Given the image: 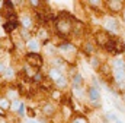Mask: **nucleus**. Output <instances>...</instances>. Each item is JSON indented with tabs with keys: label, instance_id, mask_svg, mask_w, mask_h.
Here are the masks:
<instances>
[{
	"label": "nucleus",
	"instance_id": "nucleus-1",
	"mask_svg": "<svg viewBox=\"0 0 125 123\" xmlns=\"http://www.w3.org/2000/svg\"><path fill=\"white\" fill-rule=\"evenodd\" d=\"M26 59L28 62L31 63L32 66H41L42 64V57L38 54V53H28V56H26Z\"/></svg>",
	"mask_w": 125,
	"mask_h": 123
},
{
	"label": "nucleus",
	"instance_id": "nucleus-2",
	"mask_svg": "<svg viewBox=\"0 0 125 123\" xmlns=\"http://www.w3.org/2000/svg\"><path fill=\"white\" fill-rule=\"evenodd\" d=\"M105 27H106L108 31H112V32H115V31L118 30V24H116L115 19H108L106 24H105Z\"/></svg>",
	"mask_w": 125,
	"mask_h": 123
},
{
	"label": "nucleus",
	"instance_id": "nucleus-3",
	"mask_svg": "<svg viewBox=\"0 0 125 123\" xmlns=\"http://www.w3.org/2000/svg\"><path fill=\"white\" fill-rule=\"evenodd\" d=\"M89 97H90V100H92V101H97V100H99V97H100L99 90H97L96 87H92V88L89 90Z\"/></svg>",
	"mask_w": 125,
	"mask_h": 123
},
{
	"label": "nucleus",
	"instance_id": "nucleus-4",
	"mask_svg": "<svg viewBox=\"0 0 125 123\" xmlns=\"http://www.w3.org/2000/svg\"><path fill=\"white\" fill-rule=\"evenodd\" d=\"M121 7H122V3H121V1H118V0H112V1H109V9H111V10L118 12V10H121Z\"/></svg>",
	"mask_w": 125,
	"mask_h": 123
},
{
	"label": "nucleus",
	"instance_id": "nucleus-5",
	"mask_svg": "<svg viewBox=\"0 0 125 123\" xmlns=\"http://www.w3.org/2000/svg\"><path fill=\"white\" fill-rule=\"evenodd\" d=\"M16 27H18V22H16V21H9V22H6V24L3 25V28H4L6 32H12Z\"/></svg>",
	"mask_w": 125,
	"mask_h": 123
},
{
	"label": "nucleus",
	"instance_id": "nucleus-6",
	"mask_svg": "<svg viewBox=\"0 0 125 123\" xmlns=\"http://www.w3.org/2000/svg\"><path fill=\"white\" fill-rule=\"evenodd\" d=\"M57 28H58V31H64V32H67V31L70 30V24L67 22V19H62V21L58 22Z\"/></svg>",
	"mask_w": 125,
	"mask_h": 123
},
{
	"label": "nucleus",
	"instance_id": "nucleus-7",
	"mask_svg": "<svg viewBox=\"0 0 125 123\" xmlns=\"http://www.w3.org/2000/svg\"><path fill=\"white\" fill-rule=\"evenodd\" d=\"M125 48V44L122 40H115V53H122Z\"/></svg>",
	"mask_w": 125,
	"mask_h": 123
},
{
	"label": "nucleus",
	"instance_id": "nucleus-8",
	"mask_svg": "<svg viewBox=\"0 0 125 123\" xmlns=\"http://www.w3.org/2000/svg\"><path fill=\"white\" fill-rule=\"evenodd\" d=\"M105 48H106L109 53H115V40H109V41L105 44Z\"/></svg>",
	"mask_w": 125,
	"mask_h": 123
},
{
	"label": "nucleus",
	"instance_id": "nucleus-9",
	"mask_svg": "<svg viewBox=\"0 0 125 123\" xmlns=\"http://www.w3.org/2000/svg\"><path fill=\"white\" fill-rule=\"evenodd\" d=\"M115 79L118 82H124L125 81V70H115Z\"/></svg>",
	"mask_w": 125,
	"mask_h": 123
},
{
	"label": "nucleus",
	"instance_id": "nucleus-10",
	"mask_svg": "<svg viewBox=\"0 0 125 123\" xmlns=\"http://www.w3.org/2000/svg\"><path fill=\"white\" fill-rule=\"evenodd\" d=\"M114 66H115V70H124L125 63L122 59H116V60L114 62Z\"/></svg>",
	"mask_w": 125,
	"mask_h": 123
},
{
	"label": "nucleus",
	"instance_id": "nucleus-11",
	"mask_svg": "<svg viewBox=\"0 0 125 123\" xmlns=\"http://www.w3.org/2000/svg\"><path fill=\"white\" fill-rule=\"evenodd\" d=\"M60 76H61V73H60L58 69H51V70H50V78H51L52 81H57Z\"/></svg>",
	"mask_w": 125,
	"mask_h": 123
},
{
	"label": "nucleus",
	"instance_id": "nucleus-12",
	"mask_svg": "<svg viewBox=\"0 0 125 123\" xmlns=\"http://www.w3.org/2000/svg\"><path fill=\"white\" fill-rule=\"evenodd\" d=\"M82 85V76L80 75H74V79H73V87L74 90H79Z\"/></svg>",
	"mask_w": 125,
	"mask_h": 123
},
{
	"label": "nucleus",
	"instance_id": "nucleus-13",
	"mask_svg": "<svg viewBox=\"0 0 125 123\" xmlns=\"http://www.w3.org/2000/svg\"><path fill=\"white\" fill-rule=\"evenodd\" d=\"M28 48L32 50V53H35V51L38 50V43H36V40H29V41H28Z\"/></svg>",
	"mask_w": 125,
	"mask_h": 123
},
{
	"label": "nucleus",
	"instance_id": "nucleus-14",
	"mask_svg": "<svg viewBox=\"0 0 125 123\" xmlns=\"http://www.w3.org/2000/svg\"><path fill=\"white\" fill-rule=\"evenodd\" d=\"M44 113H45L47 116L52 114V113H54V106H51V104H45V106H44Z\"/></svg>",
	"mask_w": 125,
	"mask_h": 123
},
{
	"label": "nucleus",
	"instance_id": "nucleus-15",
	"mask_svg": "<svg viewBox=\"0 0 125 123\" xmlns=\"http://www.w3.org/2000/svg\"><path fill=\"white\" fill-rule=\"evenodd\" d=\"M22 24H23V28H28V27H31V25H32L31 18H28V16H23V18H22Z\"/></svg>",
	"mask_w": 125,
	"mask_h": 123
},
{
	"label": "nucleus",
	"instance_id": "nucleus-16",
	"mask_svg": "<svg viewBox=\"0 0 125 123\" xmlns=\"http://www.w3.org/2000/svg\"><path fill=\"white\" fill-rule=\"evenodd\" d=\"M0 107L1 108H4V110H7V108H10V103H9V100H0Z\"/></svg>",
	"mask_w": 125,
	"mask_h": 123
},
{
	"label": "nucleus",
	"instance_id": "nucleus-17",
	"mask_svg": "<svg viewBox=\"0 0 125 123\" xmlns=\"http://www.w3.org/2000/svg\"><path fill=\"white\" fill-rule=\"evenodd\" d=\"M73 48H74V47H73L71 44H61V46H60V50H61V51H65V50H73Z\"/></svg>",
	"mask_w": 125,
	"mask_h": 123
},
{
	"label": "nucleus",
	"instance_id": "nucleus-18",
	"mask_svg": "<svg viewBox=\"0 0 125 123\" xmlns=\"http://www.w3.org/2000/svg\"><path fill=\"white\" fill-rule=\"evenodd\" d=\"M18 108H19V110H18V114H19V116H23V114H25V104H19Z\"/></svg>",
	"mask_w": 125,
	"mask_h": 123
},
{
	"label": "nucleus",
	"instance_id": "nucleus-19",
	"mask_svg": "<svg viewBox=\"0 0 125 123\" xmlns=\"http://www.w3.org/2000/svg\"><path fill=\"white\" fill-rule=\"evenodd\" d=\"M106 119H108V120H114V122L118 120V117H116L114 113H108V114H106Z\"/></svg>",
	"mask_w": 125,
	"mask_h": 123
},
{
	"label": "nucleus",
	"instance_id": "nucleus-20",
	"mask_svg": "<svg viewBox=\"0 0 125 123\" xmlns=\"http://www.w3.org/2000/svg\"><path fill=\"white\" fill-rule=\"evenodd\" d=\"M55 82H57V85H58V87H64V85H65V79H64L62 76H60Z\"/></svg>",
	"mask_w": 125,
	"mask_h": 123
},
{
	"label": "nucleus",
	"instance_id": "nucleus-21",
	"mask_svg": "<svg viewBox=\"0 0 125 123\" xmlns=\"http://www.w3.org/2000/svg\"><path fill=\"white\" fill-rule=\"evenodd\" d=\"M73 123H87V119H84V117H76Z\"/></svg>",
	"mask_w": 125,
	"mask_h": 123
},
{
	"label": "nucleus",
	"instance_id": "nucleus-22",
	"mask_svg": "<svg viewBox=\"0 0 125 123\" xmlns=\"http://www.w3.org/2000/svg\"><path fill=\"white\" fill-rule=\"evenodd\" d=\"M12 76H13V69L12 67L6 69V78H12Z\"/></svg>",
	"mask_w": 125,
	"mask_h": 123
},
{
	"label": "nucleus",
	"instance_id": "nucleus-23",
	"mask_svg": "<svg viewBox=\"0 0 125 123\" xmlns=\"http://www.w3.org/2000/svg\"><path fill=\"white\" fill-rule=\"evenodd\" d=\"M41 79H42V75H41V73H35L33 81H35V82H38V81H41Z\"/></svg>",
	"mask_w": 125,
	"mask_h": 123
},
{
	"label": "nucleus",
	"instance_id": "nucleus-24",
	"mask_svg": "<svg viewBox=\"0 0 125 123\" xmlns=\"http://www.w3.org/2000/svg\"><path fill=\"white\" fill-rule=\"evenodd\" d=\"M18 107H19V103H18V101H16V100H15V101H13V104H12V106H10V108H12V110H15V111H16V108H18Z\"/></svg>",
	"mask_w": 125,
	"mask_h": 123
},
{
	"label": "nucleus",
	"instance_id": "nucleus-25",
	"mask_svg": "<svg viewBox=\"0 0 125 123\" xmlns=\"http://www.w3.org/2000/svg\"><path fill=\"white\" fill-rule=\"evenodd\" d=\"M52 97L55 100H60V91H52Z\"/></svg>",
	"mask_w": 125,
	"mask_h": 123
},
{
	"label": "nucleus",
	"instance_id": "nucleus-26",
	"mask_svg": "<svg viewBox=\"0 0 125 123\" xmlns=\"http://www.w3.org/2000/svg\"><path fill=\"white\" fill-rule=\"evenodd\" d=\"M84 50H86V53H87V54H89V53H92V46H90V44H86Z\"/></svg>",
	"mask_w": 125,
	"mask_h": 123
},
{
	"label": "nucleus",
	"instance_id": "nucleus-27",
	"mask_svg": "<svg viewBox=\"0 0 125 123\" xmlns=\"http://www.w3.org/2000/svg\"><path fill=\"white\" fill-rule=\"evenodd\" d=\"M7 97H9V98H15V97H16V92L15 91H9L7 92Z\"/></svg>",
	"mask_w": 125,
	"mask_h": 123
},
{
	"label": "nucleus",
	"instance_id": "nucleus-28",
	"mask_svg": "<svg viewBox=\"0 0 125 123\" xmlns=\"http://www.w3.org/2000/svg\"><path fill=\"white\" fill-rule=\"evenodd\" d=\"M92 66H93V67H99V60H97V59H93V60H92Z\"/></svg>",
	"mask_w": 125,
	"mask_h": 123
},
{
	"label": "nucleus",
	"instance_id": "nucleus-29",
	"mask_svg": "<svg viewBox=\"0 0 125 123\" xmlns=\"http://www.w3.org/2000/svg\"><path fill=\"white\" fill-rule=\"evenodd\" d=\"M4 6L9 7V9H12L13 7V1H4Z\"/></svg>",
	"mask_w": 125,
	"mask_h": 123
},
{
	"label": "nucleus",
	"instance_id": "nucleus-30",
	"mask_svg": "<svg viewBox=\"0 0 125 123\" xmlns=\"http://www.w3.org/2000/svg\"><path fill=\"white\" fill-rule=\"evenodd\" d=\"M0 72H4V64L3 63H0Z\"/></svg>",
	"mask_w": 125,
	"mask_h": 123
},
{
	"label": "nucleus",
	"instance_id": "nucleus-31",
	"mask_svg": "<svg viewBox=\"0 0 125 123\" xmlns=\"http://www.w3.org/2000/svg\"><path fill=\"white\" fill-rule=\"evenodd\" d=\"M31 4H32V6H38V4H39V1H35V0H33V1H31Z\"/></svg>",
	"mask_w": 125,
	"mask_h": 123
},
{
	"label": "nucleus",
	"instance_id": "nucleus-32",
	"mask_svg": "<svg viewBox=\"0 0 125 123\" xmlns=\"http://www.w3.org/2000/svg\"><path fill=\"white\" fill-rule=\"evenodd\" d=\"M89 3H90L92 6H96V4H99V1H89Z\"/></svg>",
	"mask_w": 125,
	"mask_h": 123
},
{
	"label": "nucleus",
	"instance_id": "nucleus-33",
	"mask_svg": "<svg viewBox=\"0 0 125 123\" xmlns=\"http://www.w3.org/2000/svg\"><path fill=\"white\" fill-rule=\"evenodd\" d=\"M115 123H124V122H121V120H119V119H118V120H116V122Z\"/></svg>",
	"mask_w": 125,
	"mask_h": 123
},
{
	"label": "nucleus",
	"instance_id": "nucleus-34",
	"mask_svg": "<svg viewBox=\"0 0 125 123\" xmlns=\"http://www.w3.org/2000/svg\"><path fill=\"white\" fill-rule=\"evenodd\" d=\"M29 123H36V122H33V120H31V122H29Z\"/></svg>",
	"mask_w": 125,
	"mask_h": 123
},
{
	"label": "nucleus",
	"instance_id": "nucleus-35",
	"mask_svg": "<svg viewBox=\"0 0 125 123\" xmlns=\"http://www.w3.org/2000/svg\"><path fill=\"white\" fill-rule=\"evenodd\" d=\"M124 101H125V94H124Z\"/></svg>",
	"mask_w": 125,
	"mask_h": 123
},
{
	"label": "nucleus",
	"instance_id": "nucleus-36",
	"mask_svg": "<svg viewBox=\"0 0 125 123\" xmlns=\"http://www.w3.org/2000/svg\"><path fill=\"white\" fill-rule=\"evenodd\" d=\"M1 4H3V3H1V1H0V6H1Z\"/></svg>",
	"mask_w": 125,
	"mask_h": 123
}]
</instances>
